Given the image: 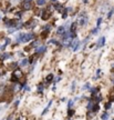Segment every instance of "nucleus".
<instances>
[{"mask_svg": "<svg viewBox=\"0 0 114 120\" xmlns=\"http://www.w3.org/2000/svg\"><path fill=\"white\" fill-rule=\"evenodd\" d=\"M14 77H17L18 79H20V78L22 77V71L20 70V69H14V71H13V73H12Z\"/></svg>", "mask_w": 114, "mask_h": 120, "instance_id": "obj_6", "label": "nucleus"}, {"mask_svg": "<svg viewBox=\"0 0 114 120\" xmlns=\"http://www.w3.org/2000/svg\"><path fill=\"white\" fill-rule=\"evenodd\" d=\"M97 29H99L97 27H96V28H94V29H93L92 31H91V34H96V32H97Z\"/></svg>", "mask_w": 114, "mask_h": 120, "instance_id": "obj_29", "label": "nucleus"}, {"mask_svg": "<svg viewBox=\"0 0 114 120\" xmlns=\"http://www.w3.org/2000/svg\"><path fill=\"white\" fill-rule=\"evenodd\" d=\"M36 25H37V21H36V20H31V22H27V23H25V26L28 27V28H30V29H31V28H34Z\"/></svg>", "mask_w": 114, "mask_h": 120, "instance_id": "obj_10", "label": "nucleus"}, {"mask_svg": "<svg viewBox=\"0 0 114 120\" xmlns=\"http://www.w3.org/2000/svg\"><path fill=\"white\" fill-rule=\"evenodd\" d=\"M113 12H114V10H111L110 12L107 13V18H111V17H112V15H113Z\"/></svg>", "mask_w": 114, "mask_h": 120, "instance_id": "obj_31", "label": "nucleus"}, {"mask_svg": "<svg viewBox=\"0 0 114 120\" xmlns=\"http://www.w3.org/2000/svg\"><path fill=\"white\" fill-rule=\"evenodd\" d=\"M0 20H1V15H0Z\"/></svg>", "mask_w": 114, "mask_h": 120, "instance_id": "obj_37", "label": "nucleus"}, {"mask_svg": "<svg viewBox=\"0 0 114 120\" xmlns=\"http://www.w3.org/2000/svg\"><path fill=\"white\" fill-rule=\"evenodd\" d=\"M46 2V0H37V4L38 6H44Z\"/></svg>", "mask_w": 114, "mask_h": 120, "instance_id": "obj_21", "label": "nucleus"}, {"mask_svg": "<svg viewBox=\"0 0 114 120\" xmlns=\"http://www.w3.org/2000/svg\"><path fill=\"white\" fill-rule=\"evenodd\" d=\"M70 46L72 47V49H73V51H76V50L79 49V47H80V41H79V40H78L76 38H75V39H73Z\"/></svg>", "mask_w": 114, "mask_h": 120, "instance_id": "obj_1", "label": "nucleus"}, {"mask_svg": "<svg viewBox=\"0 0 114 120\" xmlns=\"http://www.w3.org/2000/svg\"><path fill=\"white\" fill-rule=\"evenodd\" d=\"M53 78H54V76L52 75V73H50V75H48L46 78V85L48 83H51L52 82V80H53Z\"/></svg>", "mask_w": 114, "mask_h": 120, "instance_id": "obj_11", "label": "nucleus"}, {"mask_svg": "<svg viewBox=\"0 0 114 120\" xmlns=\"http://www.w3.org/2000/svg\"><path fill=\"white\" fill-rule=\"evenodd\" d=\"M22 8L25 9V10L32 9V2H31V0H25L23 4H22Z\"/></svg>", "mask_w": 114, "mask_h": 120, "instance_id": "obj_2", "label": "nucleus"}, {"mask_svg": "<svg viewBox=\"0 0 114 120\" xmlns=\"http://www.w3.org/2000/svg\"><path fill=\"white\" fill-rule=\"evenodd\" d=\"M73 105H74V100H69V103H68V108H69V109H70V108H71L72 106H73Z\"/></svg>", "mask_w": 114, "mask_h": 120, "instance_id": "obj_25", "label": "nucleus"}, {"mask_svg": "<svg viewBox=\"0 0 114 120\" xmlns=\"http://www.w3.org/2000/svg\"><path fill=\"white\" fill-rule=\"evenodd\" d=\"M46 50V46H41L37 49V53H43Z\"/></svg>", "mask_w": 114, "mask_h": 120, "instance_id": "obj_15", "label": "nucleus"}, {"mask_svg": "<svg viewBox=\"0 0 114 120\" xmlns=\"http://www.w3.org/2000/svg\"><path fill=\"white\" fill-rule=\"evenodd\" d=\"M101 23H102V18H99V19H97V22H96V27H97V28H99V26H100Z\"/></svg>", "mask_w": 114, "mask_h": 120, "instance_id": "obj_27", "label": "nucleus"}, {"mask_svg": "<svg viewBox=\"0 0 114 120\" xmlns=\"http://www.w3.org/2000/svg\"><path fill=\"white\" fill-rule=\"evenodd\" d=\"M79 25L80 26H85L86 23H88V17H86V15H82L80 18H79Z\"/></svg>", "mask_w": 114, "mask_h": 120, "instance_id": "obj_3", "label": "nucleus"}, {"mask_svg": "<svg viewBox=\"0 0 114 120\" xmlns=\"http://www.w3.org/2000/svg\"><path fill=\"white\" fill-rule=\"evenodd\" d=\"M51 1H52V2H57V0H51Z\"/></svg>", "mask_w": 114, "mask_h": 120, "instance_id": "obj_36", "label": "nucleus"}, {"mask_svg": "<svg viewBox=\"0 0 114 120\" xmlns=\"http://www.w3.org/2000/svg\"><path fill=\"white\" fill-rule=\"evenodd\" d=\"M99 109H100V105L96 102V103H94V106H93V108H92V110H91V111L96 112V111H99Z\"/></svg>", "mask_w": 114, "mask_h": 120, "instance_id": "obj_16", "label": "nucleus"}, {"mask_svg": "<svg viewBox=\"0 0 114 120\" xmlns=\"http://www.w3.org/2000/svg\"><path fill=\"white\" fill-rule=\"evenodd\" d=\"M25 91H30V87L25 86Z\"/></svg>", "mask_w": 114, "mask_h": 120, "instance_id": "obj_34", "label": "nucleus"}, {"mask_svg": "<svg viewBox=\"0 0 114 120\" xmlns=\"http://www.w3.org/2000/svg\"><path fill=\"white\" fill-rule=\"evenodd\" d=\"M51 105H52V100H50V101H49V103H48V106H46V107L44 108V110L42 111V116L44 115V113H46V111H48V110H49V108L51 107Z\"/></svg>", "mask_w": 114, "mask_h": 120, "instance_id": "obj_17", "label": "nucleus"}, {"mask_svg": "<svg viewBox=\"0 0 114 120\" xmlns=\"http://www.w3.org/2000/svg\"><path fill=\"white\" fill-rule=\"evenodd\" d=\"M99 88H90V94H91V96L92 97H95L97 94V92H99Z\"/></svg>", "mask_w": 114, "mask_h": 120, "instance_id": "obj_9", "label": "nucleus"}, {"mask_svg": "<svg viewBox=\"0 0 114 120\" xmlns=\"http://www.w3.org/2000/svg\"><path fill=\"white\" fill-rule=\"evenodd\" d=\"M7 120H12V116H9L8 118H7Z\"/></svg>", "mask_w": 114, "mask_h": 120, "instance_id": "obj_35", "label": "nucleus"}, {"mask_svg": "<svg viewBox=\"0 0 114 120\" xmlns=\"http://www.w3.org/2000/svg\"><path fill=\"white\" fill-rule=\"evenodd\" d=\"M29 62H30V61H29L28 59H23V60L21 61V62H20V66H22V67H25V66H27V64H29Z\"/></svg>", "mask_w": 114, "mask_h": 120, "instance_id": "obj_19", "label": "nucleus"}, {"mask_svg": "<svg viewBox=\"0 0 114 120\" xmlns=\"http://www.w3.org/2000/svg\"><path fill=\"white\" fill-rule=\"evenodd\" d=\"M111 103H112L111 101H110V102L106 103V105H105V109H110V108H111Z\"/></svg>", "mask_w": 114, "mask_h": 120, "instance_id": "obj_30", "label": "nucleus"}, {"mask_svg": "<svg viewBox=\"0 0 114 120\" xmlns=\"http://www.w3.org/2000/svg\"><path fill=\"white\" fill-rule=\"evenodd\" d=\"M90 88H91V87H90V83H89V82H86V83H85L84 86H83L82 90H86V89H90Z\"/></svg>", "mask_w": 114, "mask_h": 120, "instance_id": "obj_24", "label": "nucleus"}, {"mask_svg": "<svg viewBox=\"0 0 114 120\" xmlns=\"http://www.w3.org/2000/svg\"><path fill=\"white\" fill-rule=\"evenodd\" d=\"M104 43H105V37H101V38L99 39V41H97L96 47L97 48H102L103 46H104Z\"/></svg>", "mask_w": 114, "mask_h": 120, "instance_id": "obj_7", "label": "nucleus"}, {"mask_svg": "<svg viewBox=\"0 0 114 120\" xmlns=\"http://www.w3.org/2000/svg\"><path fill=\"white\" fill-rule=\"evenodd\" d=\"M67 17H68V9H64L63 13H62V18H63V19H65Z\"/></svg>", "mask_w": 114, "mask_h": 120, "instance_id": "obj_23", "label": "nucleus"}, {"mask_svg": "<svg viewBox=\"0 0 114 120\" xmlns=\"http://www.w3.org/2000/svg\"><path fill=\"white\" fill-rule=\"evenodd\" d=\"M55 9L57 10H59V12H62L63 10H62V4H55Z\"/></svg>", "mask_w": 114, "mask_h": 120, "instance_id": "obj_18", "label": "nucleus"}, {"mask_svg": "<svg viewBox=\"0 0 114 120\" xmlns=\"http://www.w3.org/2000/svg\"><path fill=\"white\" fill-rule=\"evenodd\" d=\"M73 115H74V110H72L71 108H70V109L68 110V117H69V118H71Z\"/></svg>", "mask_w": 114, "mask_h": 120, "instance_id": "obj_22", "label": "nucleus"}, {"mask_svg": "<svg viewBox=\"0 0 114 120\" xmlns=\"http://www.w3.org/2000/svg\"><path fill=\"white\" fill-rule=\"evenodd\" d=\"M34 39V34L32 32H29V34H25V42H28V41H31Z\"/></svg>", "mask_w": 114, "mask_h": 120, "instance_id": "obj_5", "label": "nucleus"}, {"mask_svg": "<svg viewBox=\"0 0 114 120\" xmlns=\"http://www.w3.org/2000/svg\"><path fill=\"white\" fill-rule=\"evenodd\" d=\"M18 67V62H12V64H10V68H12V69H16Z\"/></svg>", "mask_w": 114, "mask_h": 120, "instance_id": "obj_26", "label": "nucleus"}, {"mask_svg": "<svg viewBox=\"0 0 114 120\" xmlns=\"http://www.w3.org/2000/svg\"><path fill=\"white\" fill-rule=\"evenodd\" d=\"M19 103H20V99H18L17 101L14 102V106H16V107H18V106H19Z\"/></svg>", "mask_w": 114, "mask_h": 120, "instance_id": "obj_33", "label": "nucleus"}, {"mask_svg": "<svg viewBox=\"0 0 114 120\" xmlns=\"http://www.w3.org/2000/svg\"><path fill=\"white\" fill-rule=\"evenodd\" d=\"M101 72H102L101 69H99V70L96 71V77H95V78H99V77H100V76H101Z\"/></svg>", "mask_w": 114, "mask_h": 120, "instance_id": "obj_28", "label": "nucleus"}, {"mask_svg": "<svg viewBox=\"0 0 114 120\" xmlns=\"http://www.w3.org/2000/svg\"><path fill=\"white\" fill-rule=\"evenodd\" d=\"M37 90H38L39 94H42V92H43V90H44V85H43L42 82L38 85V87H37Z\"/></svg>", "mask_w": 114, "mask_h": 120, "instance_id": "obj_13", "label": "nucleus"}, {"mask_svg": "<svg viewBox=\"0 0 114 120\" xmlns=\"http://www.w3.org/2000/svg\"><path fill=\"white\" fill-rule=\"evenodd\" d=\"M25 34H19L17 36V39H16V40H17V42H25Z\"/></svg>", "mask_w": 114, "mask_h": 120, "instance_id": "obj_8", "label": "nucleus"}, {"mask_svg": "<svg viewBox=\"0 0 114 120\" xmlns=\"http://www.w3.org/2000/svg\"><path fill=\"white\" fill-rule=\"evenodd\" d=\"M10 56H11L10 53H7V52H4V53H1V55H0V59H1V60L9 59V58H10Z\"/></svg>", "mask_w": 114, "mask_h": 120, "instance_id": "obj_14", "label": "nucleus"}, {"mask_svg": "<svg viewBox=\"0 0 114 120\" xmlns=\"http://www.w3.org/2000/svg\"><path fill=\"white\" fill-rule=\"evenodd\" d=\"M101 119L102 120H107L109 119V112H104V113L101 116Z\"/></svg>", "mask_w": 114, "mask_h": 120, "instance_id": "obj_20", "label": "nucleus"}, {"mask_svg": "<svg viewBox=\"0 0 114 120\" xmlns=\"http://www.w3.org/2000/svg\"><path fill=\"white\" fill-rule=\"evenodd\" d=\"M50 16H51V11H49V10H41V18H42V20L49 19Z\"/></svg>", "mask_w": 114, "mask_h": 120, "instance_id": "obj_4", "label": "nucleus"}, {"mask_svg": "<svg viewBox=\"0 0 114 120\" xmlns=\"http://www.w3.org/2000/svg\"><path fill=\"white\" fill-rule=\"evenodd\" d=\"M65 31H67V30H65V28H64V27H59V28H58V30H57V34H65Z\"/></svg>", "mask_w": 114, "mask_h": 120, "instance_id": "obj_12", "label": "nucleus"}, {"mask_svg": "<svg viewBox=\"0 0 114 120\" xmlns=\"http://www.w3.org/2000/svg\"><path fill=\"white\" fill-rule=\"evenodd\" d=\"M74 88H75V82L73 81V82H72V86H71V89H72V91L74 90Z\"/></svg>", "mask_w": 114, "mask_h": 120, "instance_id": "obj_32", "label": "nucleus"}]
</instances>
